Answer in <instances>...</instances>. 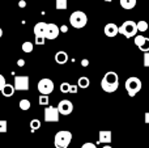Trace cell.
Wrapping results in <instances>:
<instances>
[{
    "instance_id": "cell-1",
    "label": "cell",
    "mask_w": 149,
    "mask_h": 148,
    "mask_svg": "<svg viewBox=\"0 0 149 148\" xmlns=\"http://www.w3.org/2000/svg\"><path fill=\"white\" fill-rule=\"evenodd\" d=\"M119 87V77L114 71H109L101 80V88L107 93H114Z\"/></svg>"
},
{
    "instance_id": "cell-2",
    "label": "cell",
    "mask_w": 149,
    "mask_h": 148,
    "mask_svg": "<svg viewBox=\"0 0 149 148\" xmlns=\"http://www.w3.org/2000/svg\"><path fill=\"white\" fill-rule=\"evenodd\" d=\"M71 140H72V133L67 130H62L55 134L54 144L56 148H68V146L71 144Z\"/></svg>"
},
{
    "instance_id": "cell-3",
    "label": "cell",
    "mask_w": 149,
    "mask_h": 148,
    "mask_svg": "<svg viewBox=\"0 0 149 148\" xmlns=\"http://www.w3.org/2000/svg\"><path fill=\"white\" fill-rule=\"evenodd\" d=\"M126 91L128 93L130 97H135L140 91H141V87H143V83L139 77H135V76H131L126 80Z\"/></svg>"
},
{
    "instance_id": "cell-4",
    "label": "cell",
    "mask_w": 149,
    "mask_h": 148,
    "mask_svg": "<svg viewBox=\"0 0 149 148\" xmlns=\"http://www.w3.org/2000/svg\"><path fill=\"white\" fill-rule=\"evenodd\" d=\"M118 34H122L126 38H132L137 34V29H136V22L132 20L124 21L120 26H118Z\"/></svg>"
},
{
    "instance_id": "cell-5",
    "label": "cell",
    "mask_w": 149,
    "mask_h": 148,
    "mask_svg": "<svg viewBox=\"0 0 149 148\" xmlns=\"http://www.w3.org/2000/svg\"><path fill=\"white\" fill-rule=\"evenodd\" d=\"M70 22L74 29H82L88 24V17L84 12L76 10L70 16Z\"/></svg>"
},
{
    "instance_id": "cell-6",
    "label": "cell",
    "mask_w": 149,
    "mask_h": 148,
    "mask_svg": "<svg viewBox=\"0 0 149 148\" xmlns=\"http://www.w3.org/2000/svg\"><path fill=\"white\" fill-rule=\"evenodd\" d=\"M37 88H38V92L41 94H50L52 93V91H54V83H52L51 79H41V80L38 81V85H37Z\"/></svg>"
},
{
    "instance_id": "cell-7",
    "label": "cell",
    "mask_w": 149,
    "mask_h": 148,
    "mask_svg": "<svg viewBox=\"0 0 149 148\" xmlns=\"http://www.w3.org/2000/svg\"><path fill=\"white\" fill-rule=\"evenodd\" d=\"M60 114L55 106H49L47 105L45 108V122H59Z\"/></svg>"
},
{
    "instance_id": "cell-8",
    "label": "cell",
    "mask_w": 149,
    "mask_h": 148,
    "mask_svg": "<svg viewBox=\"0 0 149 148\" xmlns=\"http://www.w3.org/2000/svg\"><path fill=\"white\" fill-rule=\"evenodd\" d=\"M56 109L60 115H70L71 113L73 112V104L70 100H62V101L58 104Z\"/></svg>"
},
{
    "instance_id": "cell-9",
    "label": "cell",
    "mask_w": 149,
    "mask_h": 148,
    "mask_svg": "<svg viewBox=\"0 0 149 148\" xmlns=\"http://www.w3.org/2000/svg\"><path fill=\"white\" fill-rule=\"evenodd\" d=\"M13 87L15 91H29V76H16Z\"/></svg>"
},
{
    "instance_id": "cell-10",
    "label": "cell",
    "mask_w": 149,
    "mask_h": 148,
    "mask_svg": "<svg viewBox=\"0 0 149 148\" xmlns=\"http://www.w3.org/2000/svg\"><path fill=\"white\" fill-rule=\"evenodd\" d=\"M59 34L60 30L56 24H47L46 25V31H45V38L46 39H55L59 37Z\"/></svg>"
},
{
    "instance_id": "cell-11",
    "label": "cell",
    "mask_w": 149,
    "mask_h": 148,
    "mask_svg": "<svg viewBox=\"0 0 149 148\" xmlns=\"http://www.w3.org/2000/svg\"><path fill=\"white\" fill-rule=\"evenodd\" d=\"M135 45H136L143 52L149 51V38L141 36V34H139V36L136 34V36H135Z\"/></svg>"
},
{
    "instance_id": "cell-12",
    "label": "cell",
    "mask_w": 149,
    "mask_h": 148,
    "mask_svg": "<svg viewBox=\"0 0 149 148\" xmlns=\"http://www.w3.org/2000/svg\"><path fill=\"white\" fill-rule=\"evenodd\" d=\"M98 143H102V144H110L111 140H113V138H111V131L109 130H102L100 131V134H98Z\"/></svg>"
},
{
    "instance_id": "cell-13",
    "label": "cell",
    "mask_w": 149,
    "mask_h": 148,
    "mask_svg": "<svg viewBox=\"0 0 149 148\" xmlns=\"http://www.w3.org/2000/svg\"><path fill=\"white\" fill-rule=\"evenodd\" d=\"M103 31H105V36L106 37H110V38H113V37H115L116 34H118V26H116L115 24L110 22V24H107V25L105 26Z\"/></svg>"
},
{
    "instance_id": "cell-14",
    "label": "cell",
    "mask_w": 149,
    "mask_h": 148,
    "mask_svg": "<svg viewBox=\"0 0 149 148\" xmlns=\"http://www.w3.org/2000/svg\"><path fill=\"white\" fill-rule=\"evenodd\" d=\"M55 62L58 64H65L68 62V54L65 51H58L55 54Z\"/></svg>"
},
{
    "instance_id": "cell-15",
    "label": "cell",
    "mask_w": 149,
    "mask_h": 148,
    "mask_svg": "<svg viewBox=\"0 0 149 148\" xmlns=\"http://www.w3.org/2000/svg\"><path fill=\"white\" fill-rule=\"evenodd\" d=\"M3 93V96L4 97H12L13 94H15V87L12 85V84H4V87L1 88V91H0Z\"/></svg>"
},
{
    "instance_id": "cell-16",
    "label": "cell",
    "mask_w": 149,
    "mask_h": 148,
    "mask_svg": "<svg viewBox=\"0 0 149 148\" xmlns=\"http://www.w3.org/2000/svg\"><path fill=\"white\" fill-rule=\"evenodd\" d=\"M46 22H37L34 26V33L36 36H43L45 37V31H46Z\"/></svg>"
},
{
    "instance_id": "cell-17",
    "label": "cell",
    "mask_w": 149,
    "mask_h": 148,
    "mask_svg": "<svg viewBox=\"0 0 149 148\" xmlns=\"http://www.w3.org/2000/svg\"><path fill=\"white\" fill-rule=\"evenodd\" d=\"M119 3H120V7L127 10L134 9L136 5V0H119Z\"/></svg>"
},
{
    "instance_id": "cell-18",
    "label": "cell",
    "mask_w": 149,
    "mask_h": 148,
    "mask_svg": "<svg viewBox=\"0 0 149 148\" xmlns=\"http://www.w3.org/2000/svg\"><path fill=\"white\" fill-rule=\"evenodd\" d=\"M89 85H90V80L86 77V76H81V77L79 79V81H77V87H79V88L86 89Z\"/></svg>"
},
{
    "instance_id": "cell-19",
    "label": "cell",
    "mask_w": 149,
    "mask_h": 148,
    "mask_svg": "<svg viewBox=\"0 0 149 148\" xmlns=\"http://www.w3.org/2000/svg\"><path fill=\"white\" fill-rule=\"evenodd\" d=\"M55 8L58 10H63L68 8V3L67 0H55Z\"/></svg>"
},
{
    "instance_id": "cell-20",
    "label": "cell",
    "mask_w": 149,
    "mask_h": 148,
    "mask_svg": "<svg viewBox=\"0 0 149 148\" xmlns=\"http://www.w3.org/2000/svg\"><path fill=\"white\" fill-rule=\"evenodd\" d=\"M136 29L137 31H141V33H144V31L148 30V22L147 21H139V22H136Z\"/></svg>"
},
{
    "instance_id": "cell-21",
    "label": "cell",
    "mask_w": 149,
    "mask_h": 148,
    "mask_svg": "<svg viewBox=\"0 0 149 148\" xmlns=\"http://www.w3.org/2000/svg\"><path fill=\"white\" fill-rule=\"evenodd\" d=\"M21 49H22V51L24 52H31L33 51V49H34V45L31 43V42H29V41H26V42H24L22 43V46H21Z\"/></svg>"
},
{
    "instance_id": "cell-22",
    "label": "cell",
    "mask_w": 149,
    "mask_h": 148,
    "mask_svg": "<svg viewBox=\"0 0 149 148\" xmlns=\"http://www.w3.org/2000/svg\"><path fill=\"white\" fill-rule=\"evenodd\" d=\"M18 106H20V109L21 110H29L30 109V106H31V104H30V101L29 100H26V98H24V100H21L20 101V104H18Z\"/></svg>"
},
{
    "instance_id": "cell-23",
    "label": "cell",
    "mask_w": 149,
    "mask_h": 148,
    "mask_svg": "<svg viewBox=\"0 0 149 148\" xmlns=\"http://www.w3.org/2000/svg\"><path fill=\"white\" fill-rule=\"evenodd\" d=\"M49 102H50V100H49V94H41V96H39V98H38V104L41 105V106H47V105H49Z\"/></svg>"
},
{
    "instance_id": "cell-24",
    "label": "cell",
    "mask_w": 149,
    "mask_h": 148,
    "mask_svg": "<svg viewBox=\"0 0 149 148\" xmlns=\"http://www.w3.org/2000/svg\"><path fill=\"white\" fill-rule=\"evenodd\" d=\"M39 127H41V121H39V119H31L30 121V128H31V131H37Z\"/></svg>"
},
{
    "instance_id": "cell-25",
    "label": "cell",
    "mask_w": 149,
    "mask_h": 148,
    "mask_svg": "<svg viewBox=\"0 0 149 148\" xmlns=\"http://www.w3.org/2000/svg\"><path fill=\"white\" fill-rule=\"evenodd\" d=\"M8 131V123L5 119H0V134H5Z\"/></svg>"
},
{
    "instance_id": "cell-26",
    "label": "cell",
    "mask_w": 149,
    "mask_h": 148,
    "mask_svg": "<svg viewBox=\"0 0 149 148\" xmlns=\"http://www.w3.org/2000/svg\"><path fill=\"white\" fill-rule=\"evenodd\" d=\"M70 83H62L60 84V92L62 93H68V91H70Z\"/></svg>"
},
{
    "instance_id": "cell-27",
    "label": "cell",
    "mask_w": 149,
    "mask_h": 148,
    "mask_svg": "<svg viewBox=\"0 0 149 148\" xmlns=\"http://www.w3.org/2000/svg\"><path fill=\"white\" fill-rule=\"evenodd\" d=\"M45 41L46 38L43 36H36V45H45Z\"/></svg>"
},
{
    "instance_id": "cell-28",
    "label": "cell",
    "mask_w": 149,
    "mask_h": 148,
    "mask_svg": "<svg viewBox=\"0 0 149 148\" xmlns=\"http://www.w3.org/2000/svg\"><path fill=\"white\" fill-rule=\"evenodd\" d=\"M144 66L145 67H149V51L144 52Z\"/></svg>"
},
{
    "instance_id": "cell-29",
    "label": "cell",
    "mask_w": 149,
    "mask_h": 148,
    "mask_svg": "<svg viewBox=\"0 0 149 148\" xmlns=\"http://www.w3.org/2000/svg\"><path fill=\"white\" fill-rule=\"evenodd\" d=\"M81 148H97V146H95L94 143H90V142H88V143H84V144H82Z\"/></svg>"
},
{
    "instance_id": "cell-30",
    "label": "cell",
    "mask_w": 149,
    "mask_h": 148,
    "mask_svg": "<svg viewBox=\"0 0 149 148\" xmlns=\"http://www.w3.org/2000/svg\"><path fill=\"white\" fill-rule=\"evenodd\" d=\"M77 91H79V87L77 85H70V93H72V94H76L77 93Z\"/></svg>"
},
{
    "instance_id": "cell-31",
    "label": "cell",
    "mask_w": 149,
    "mask_h": 148,
    "mask_svg": "<svg viewBox=\"0 0 149 148\" xmlns=\"http://www.w3.org/2000/svg\"><path fill=\"white\" fill-rule=\"evenodd\" d=\"M4 84H5V77L3 75H0V91H1V88L4 87Z\"/></svg>"
},
{
    "instance_id": "cell-32",
    "label": "cell",
    "mask_w": 149,
    "mask_h": 148,
    "mask_svg": "<svg viewBox=\"0 0 149 148\" xmlns=\"http://www.w3.org/2000/svg\"><path fill=\"white\" fill-rule=\"evenodd\" d=\"M59 30H60V33H67L68 31V28L65 25H63V26H60L59 28Z\"/></svg>"
},
{
    "instance_id": "cell-33",
    "label": "cell",
    "mask_w": 149,
    "mask_h": 148,
    "mask_svg": "<svg viewBox=\"0 0 149 148\" xmlns=\"http://www.w3.org/2000/svg\"><path fill=\"white\" fill-rule=\"evenodd\" d=\"M17 66H18V67H24V66H25V60H24V59H18L17 60Z\"/></svg>"
},
{
    "instance_id": "cell-34",
    "label": "cell",
    "mask_w": 149,
    "mask_h": 148,
    "mask_svg": "<svg viewBox=\"0 0 149 148\" xmlns=\"http://www.w3.org/2000/svg\"><path fill=\"white\" fill-rule=\"evenodd\" d=\"M81 66H82V67H88V66H89V60H88V59H82L81 60Z\"/></svg>"
},
{
    "instance_id": "cell-35",
    "label": "cell",
    "mask_w": 149,
    "mask_h": 148,
    "mask_svg": "<svg viewBox=\"0 0 149 148\" xmlns=\"http://www.w3.org/2000/svg\"><path fill=\"white\" fill-rule=\"evenodd\" d=\"M18 7H20V8H25L26 7V1H25V0H20V1H18Z\"/></svg>"
},
{
    "instance_id": "cell-36",
    "label": "cell",
    "mask_w": 149,
    "mask_h": 148,
    "mask_svg": "<svg viewBox=\"0 0 149 148\" xmlns=\"http://www.w3.org/2000/svg\"><path fill=\"white\" fill-rule=\"evenodd\" d=\"M149 122V113H145V123Z\"/></svg>"
},
{
    "instance_id": "cell-37",
    "label": "cell",
    "mask_w": 149,
    "mask_h": 148,
    "mask_svg": "<svg viewBox=\"0 0 149 148\" xmlns=\"http://www.w3.org/2000/svg\"><path fill=\"white\" fill-rule=\"evenodd\" d=\"M102 148H113V147H111V146H110V144H105V146H103Z\"/></svg>"
},
{
    "instance_id": "cell-38",
    "label": "cell",
    "mask_w": 149,
    "mask_h": 148,
    "mask_svg": "<svg viewBox=\"0 0 149 148\" xmlns=\"http://www.w3.org/2000/svg\"><path fill=\"white\" fill-rule=\"evenodd\" d=\"M1 36H3V29L0 28V38H1Z\"/></svg>"
},
{
    "instance_id": "cell-39",
    "label": "cell",
    "mask_w": 149,
    "mask_h": 148,
    "mask_svg": "<svg viewBox=\"0 0 149 148\" xmlns=\"http://www.w3.org/2000/svg\"><path fill=\"white\" fill-rule=\"evenodd\" d=\"M103 1H107V3H111V1H113V0H103Z\"/></svg>"
}]
</instances>
